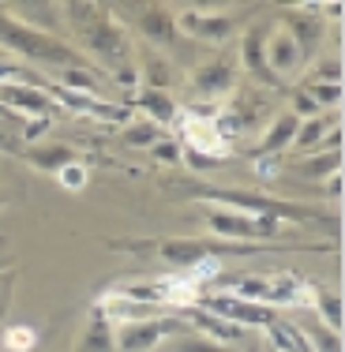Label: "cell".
<instances>
[{"mask_svg": "<svg viewBox=\"0 0 345 352\" xmlns=\"http://www.w3.org/2000/svg\"><path fill=\"white\" fill-rule=\"evenodd\" d=\"M176 34L218 45V41H229L237 34V15L229 8H222V12H210V8H176Z\"/></svg>", "mask_w": 345, "mask_h": 352, "instance_id": "52a82bcc", "label": "cell"}, {"mask_svg": "<svg viewBox=\"0 0 345 352\" xmlns=\"http://www.w3.org/2000/svg\"><path fill=\"white\" fill-rule=\"evenodd\" d=\"M56 180H61V188H64V191H79L83 184H87V165H83V162L64 165V169L56 173Z\"/></svg>", "mask_w": 345, "mask_h": 352, "instance_id": "1f68e13d", "label": "cell"}, {"mask_svg": "<svg viewBox=\"0 0 345 352\" xmlns=\"http://www.w3.org/2000/svg\"><path fill=\"white\" fill-rule=\"evenodd\" d=\"M136 102H139L143 113H147V120L158 124V128H162V124H173L176 116H180V105L173 102V94H162V90H139Z\"/></svg>", "mask_w": 345, "mask_h": 352, "instance_id": "cb8c5ba5", "label": "cell"}, {"mask_svg": "<svg viewBox=\"0 0 345 352\" xmlns=\"http://www.w3.org/2000/svg\"><path fill=\"white\" fill-rule=\"evenodd\" d=\"M207 199L214 206H229V210L255 214V217H274V221H311V217H315L308 206L282 203V199L255 195V191H207Z\"/></svg>", "mask_w": 345, "mask_h": 352, "instance_id": "8992f818", "label": "cell"}, {"mask_svg": "<svg viewBox=\"0 0 345 352\" xmlns=\"http://www.w3.org/2000/svg\"><path fill=\"white\" fill-rule=\"evenodd\" d=\"M191 90H196L203 102L214 105V98H229L233 94V87H237V68H233L229 60H207V64H199L196 72H191Z\"/></svg>", "mask_w": 345, "mask_h": 352, "instance_id": "4fadbf2b", "label": "cell"}, {"mask_svg": "<svg viewBox=\"0 0 345 352\" xmlns=\"http://www.w3.org/2000/svg\"><path fill=\"white\" fill-rule=\"evenodd\" d=\"M4 12L12 15L15 23L38 30V34H53L61 27V4H45V0H23V4H4Z\"/></svg>", "mask_w": 345, "mask_h": 352, "instance_id": "9a60e30c", "label": "cell"}, {"mask_svg": "<svg viewBox=\"0 0 345 352\" xmlns=\"http://www.w3.org/2000/svg\"><path fill=\"white\" fill-rule=\"evenodd\" d=\"M158 139H162V128H158V124H150V120H136V124H128V128H124V142H128V146H136V150H150Z\"/></svg>", "mask_w": 345, "mask_h": 352, "instance_id": "f1b7e54d", "label": "cell"}, {"mask_svg": "<svg viewBox=\"0 0 345 352\" xmlns=\"http://www.w3.org/2000/svg\"><path fill=\"white\" fill-rule=\"evenodd\" d=\"M23 157H27L34 169L41 173H61L64 165H72V162H79V154H75L72 146H64V142H34V146H27L23 150Z\"/></svg>", "mask_w": 345, "mask_h": 352, "instance_id": "ac0fdd59", "label": "cell"}, {"mask_svg": "<svg viewBox=\"0 0 345 352\" xmlns=\"http://www.w3.org/2000/svg\"><path fill=\"white\" fill-rule=\"evenodd\" d=\"M0 49H4L8 56H23V60H34V64H49V68H79L83 64V53L79 49H72L64 38L56 34H38V30L23 27V23H15L12 15L4 12V4H0Z\"/></svg>", "mask_w": 345, "mask_h": 352, "instance_id": "7a4b0ae2", "label": "cell"}, {"mask_svg": "<svg viewBox=\"0 0 345 352\" xmlns=\"http://www.w3.org/2000/svg\"><path fill=\"white\" fill-rule=\"evenodd\" d=\"M0 307H4V296H0Z\"/></svg>", "mask_w": 345, "mask_h": 352, "instance_id": "f35d334b", "label": "cell"}, {"mask_svg": "<svg viewBox=\"0 0 345 352\" xmlns=\"http://www.w3.org/2000/svg\"><path fill=\"white\" fill-rule=\"evenodd\" d=\"M331 128H338V120H334V116H326V113L323 116H311V120H300L289 150H297L300 157L319 154V146H323V139H326V131H331Z\"/></svg>", "mask_w": 345, "mask_h": 352, "instance_id": "ffe728a7", "label": "cell"}, {"mask_svg": "<svg viewBox=\"0 0 345 352\" xmlns=\"http://www.w3.org/2000/svg\"><path fill=\"white\" fill-rule=\"evenodd\" d=\"M266 345H271V352H311L304 326L289 322V318H274L266 326Z\"/></svg>", "mask_w": 345, "mask_h": 352, "instance_id": "44dd1931", "label": "cell"}, {"mask_svg": "<svg viewBox=\"0 0 345 352\" xmlns=\"http://www.w3.org/2000/svg\"><path fill=\"white\" fill-rule=\"evenodd\" d=\"M323 188H326V195H331V199H342V173L326 176V180H323Z\"/></svg>", "mask_w": 345, "mask_h": 352, "instance_id": "74e56055", "label": "cell"}, {"mask_svg": "<svg viewBox=\"0 0 345 352\" xmlns=\"http://www.w3.org/2000/svg\"><path fill=\"white\" fill-rule=\"evenodd\" d=\"M297 116L293 113H278L263 131V142H259V157H278L293 146V135H297Z\"/></svg>", "mask_w": 345, "mask_h": 352, "instance_id": "d6986e66", "label": "cell"}, {"mask_svg": "<svg viewBox=\"0 0 345 352\" xmlns=\"http://www.w3.org/2000/svg\"><path fill=\"white\" fill-rule=\"evenodd\" d=\"M334 173H342V150H331V154H308V157H300V165H297V176L315 180V184H323L326 176H334Z\"/></svg>", "mask_w": 345, "mask_h": 352, "instance_id": "d4e9b609", "label": "cell"}, {"mask_svg": "<svg viewBox=\"0 0 345 352\" xmlns=\"http://www.w3.org/2000/svg\"><path fill=\"white\" fill-rule=\"evenodd\" d=\"M180 120V135H184V150H196V154H207L214 162L229 157V146L218 135L214 120H191V116H176Z\"/></svg>", "mask_w": 345, "mask_h": 352, "instance_id": "5bb4252c", "label": "cell"}, {"mask_svg": "<svg viewBox=\"0 0 345 352\" xmlns=\"http://www.w3.org/2000/svg\"><path fill=\"white\" fill-rule=\"evenodd\" d=\"M304 82H342V53H338V49H331L326 56L319 53Z\"/></svg>", "mask_w": 345, "mask_h": 352, "instance_id": "4316f807", "label": "cell"}, {"mask_svg": "<svg viewBox=\"0 0 345 352\" xmlns=\"http://www.w3.org/2000/svg\"><path fill=\"white\" fill-rule=\"evenodd\" d=\"M255 173L263 176V180L278 176V157H255Z\"/></svg>", "mask_w": 345, "mask_h": 352, "instance_id": "8d00e7d4", "label": "cell"}, {"mask_svg": "<svg viewBox=\"0 0 345 352\" xmlns=\"http://www.w3.org/2000/svg\"><path fill=\"white\" fill-rule=\"evenodd\" d=\"M289 113L297 116V120H311V116H323V113H319V105L311 102L304 90H293V109H289Z\"/></svg>", "mask_w": 345, "mask_h": 352, "instance_id": "836d02e7", "label": "cell"}, {"mask_svg": "<svg viewBox=\"0 0 345 352\" xmlns=\"http://www.w3.org/2000/svg\"><path fill=\"white\" fill-rule=\"evenodd\" d=\"M304 300L315 307L319 322L326 326L331 333H342V322H345V307H342V292L331 289V285H319V281H308V292Z\"/></svg>", "mask_w": 345, "mask_h": 352, "instance_id": "e0dca14e", "label": "cell"}, {"mask_svg": "<svg viewBox=\"0 0 345 352\" xmlns=\"http://www.w3.org/2000/svg\"><path fill=\"white\" fill-rule=\"evenodd\" d=\"M173 349L176 352H229L225 345H214L207 338H180V341H173Z\"/></svg>", "mask_w": 345, "mask_h": 352, "instance_id": "e575fe53", "label": "cell"}, {"mask_svg": "<svg viewBox=\"0 0 345 352\" xmlns=\"http://www.w3.org/2000/svg\"><path fill=\"white\" fill-rule=\"evenodd\" d=\"M237 60H240V68L248 75H255V79L278 87V79L266 72V60H263V27H259V23H248L244 34L237 38Z\"/></svg>", "mask_w": 345, "mask_h": 352, "instance_id": "2e32d148", "label": "cell"}, {"mask_svg": "<svg viewBox=\"0 0 345 352\" xmlns=\"http://www.w3.org/2000/svg\"><path fill=\"white\" fill-rule=\"evenodd\" d=\"M34 345H38L34 326H8L4 330V349L8 352H34Z\"/></svg>", "mask_w": 345, "mask_h": 352, "instance_id": "f546056e", "label": "cell"}, {"mask_svg": "<svg viewBox=\"0 0 345 352\" xmlns=\"http://www.w3.org/2000/svg\"><path fill=\"white\" fill-rule=\"evenodd\" d=\"M79 352H116L113 349V322L105 318L102 307H94V311H90L87 330L79 333Z\"/></svg>", "mask_w": 345, "mask_h": 352, "instance_id": "603a6c76", "label": "cell"}, {"mask_svg": "<svg viewBox=\"0 0 345 352\" xmlns=\"http://www.w3.org/2000/svg\"><path fill=\"white\" fill-rule=\"evenodd\" d=\"M180 162H188L191 169H199V173H207L210 165H214V157H207V154H196V150H184L180 154Z\"/></svg>", "mask_w": 345, "mask_h": 352, "instance_id": "d590c367", "label": "cell"}, {"mask_svg": "<svg viewBox=\"0 0 345 352\" xmlns=\"http://www.w3.org/2000/svg\"><path fill=\"white\" fill-rule=\"evenodd\" d=\"M136 30L150 41V49H169L176 38V8L165 4H136Z\"/></svg>", "mask_w": 345, "mask_h": 352, "instance_id": "7c38bea8", "label": "cell"}, {"mask_svg": "<svg viewBox=\"0 0 345 352\" xmlns=\"http://www.w3.org/2000/svg\"><path fill=\"white\" fill-rule=\"evenodd\" d=\"M199 307H207V311H214L218 318L233 322L237 330H266L278 318L271 307L240 300V296H233V292H199Z\"/></svg>", "mask_w": 345, "mask_h": 352, "instance_id": "ba28073f", "label": "cell"}, {"mask_svg": "<svg viewBox=\"0 0 345 352\" xmlns=\"http://www.w3.org/2000/svg\"><path fill=\"white\" fill-rule=\"evenodd\" d=\"M233 296L251 300V304H263V307H289V304H304V292L308 281L297 278V274H263V278H240L233 285Z\"/></svg>", "mask_w": 345, "mask_h": 352, "instance_id": "277c9868", "label": "cell"}, {"mask_svg": "<svg viewBox=\"0 0 345 352\" xmlns=\"http://www.w3.org/2000/svg\"><path fill=\"white\" fill-rule=\"evenodd\" d=\"M311 352H342V333H331L326 326H304Z\"/></svg>", "mask_w": 345, "mask_h": 352, "instance_id": "4dcf8cb0", "label": "cell"}, {"mask_svg": "<svg viewBox=\"0 0 345 352\" xmlns=\"http://www.w3.org/2000/svg\"><path fill=\"white\" fill-rule=\"evenodd\" d=\"M263 60H266V72H271L278 82H282L285 75L300 72V68L308 64V60H304V53H300V45H297V41H293L289 34H285V30L278 27V23L263 34Z\"/></svg>", "mask_w": 345, "mask_h": 352, "instance_id": "8fae6325", "label": "cell"}, {"mask_svg": "<svg viewBox=\"0 0 345 352\" xmlns=\"http://www.w3.org/2000/svg\"><path fill=\"white\" fill-rule=\"evenodd\" d=\"M304 94L311 102L319 105V113H334V109H342V82H304Z\"/></svg>", "mask_w": 345, "mask_h": 352, "instance_id": "484cf974", "label": "cell"}, {"mask_svg": "<svg viewBox=\"0 0 345 352\" xmlns=\"http://www.w3.org/2000/svg\"><path fill=\"white\" fill-rule=\"evenodd\" d=\"M266 102H259L255 94H233L229 105H218V135L222 139H237V135H255L266 120Z\"/></svg>", "mask_w": 345, "mask_h": 352, "instance_id": "9c48e42d", "label": "cell"}, {"mask_svg": "<svg viewBox=\"0 0 345 352\" xmlns=\"http://www.w3.org/2000/svg\"><path fill=\"white\" fill-rule=\"evenodd\" d=\"M150 154H154V162H165V165H176L184 154V146L176 139H158L154 146H150Z\"/></svg>", "mask_w": 345, "mask_h": 352, "instance_id": "d6a6232c", "label": "cell"}, {"mask_svg": "<svg viewBox=\"0 0 345 352\" xmlns=\"http://www.w3.org/2000/svg\"><path fill=\"white\" fill-rule=\"evenodd\" d=\"M0 109L23 113V116H30V120H49V113L56 109V98H53V90L38 87V82L0 79Z\"/></svg>", "mask_w": 345, "mask_h": 352, "instance_id": "30bf717a", "label": "cell"}, {"mask_svg": "<svg viewBox=\"0 0 345 352\" xmlns=\"http://www.w3.org/2000/svg\"><path fill=\"white\" fill-rule=\"evenodd\" d=\"M139 75L147 79V87H143V90H162V94H169V90H173V64L165 60L158 49H143V53H139Z\"/></svg>", "mask_w": 345, "mask_h": 352, "instance_id": "7402d4cb", "label": "cell"}, {"mask_svg": "<svg viewBox=\"0 0 345 352\" xmlns=\"http://www.w3.org/2000/svg\"><path fill=\"white\" fill-rule=\"evenodd\" d=\"M207 229L214 232V236H222V240H229V244H263V240H274L278 232V225L282 221H274V217H255V214H240V210H229V206H214L210 203L207 206Z\"/></svg>", "mask_w": 345, "mask_h": 352, "instance_id": "3957f363", "label": "cell"}, {"mask_svg": "<svg viewBox=\"0 0 345 352\" xmlns=\"http://www.w3.org/2000/svg\"><path fill=\"white\" fill-rule=\"evenodd\" d=\"M61 19L68 23L79 38L83 53L94 56L102 68L109 72H124V68H136L132 64V38H128V27L113 15V8L105 4H94V0H68L61 4Z\"/></svg>", "mask_w": 345, "mask_h": 352, "instance_id": "6da1fadb", "label": "cell"}, {"mask_svg": "<svg viewBox=\"0 0 345 352\" xmlns=\"http://www.w3.org/2000/svg\"><path fill=\"white\" fill-rule=\"evenodd\" d=\"M56 79H61V90H72V94H98V82L94 75H90L87 68H61L56 72Z\"/></svg>", "mask_w": 345, "mask_h": 352, "instance_id": "83f0119b", "label": "cell"}, {"mask_svg": "<svg viewBox=\"0 0 345 352\" xmlns=\"http://www.w3.org/2000/svg\"><path fill=\"white\" fill-rule=\"evenodd\" d=\"M173 333H191L184 318H132L113 322V349L116 352H154Z\"/></svg>", "mask_w": 345, "mask_h": 352, "instance_id": "5b68a950", "label": "cell"}]
</instances>
